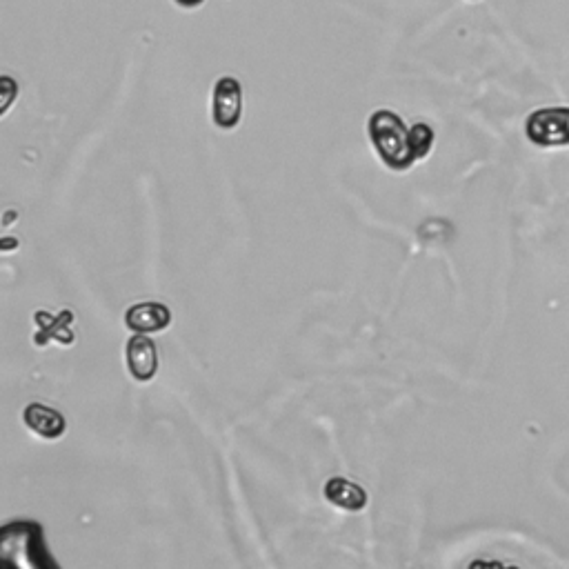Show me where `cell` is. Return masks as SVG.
<instances>
[{"mask_svg":"<svg viewBox=\"0 0 569 569\" xmlns=\"http://www.w3.org/2000/svg\"><path fill=\"white\" fill-rule=\"evenodd\" d=\"M434 129L427 123H416L409 127V143H412V152L416 161H423L434 149Z\"/></svg>","mask_w":569,"mask_h":569,"instance_id":"10","label":"cell"},{"mask_svg":"<svg viewBox=\"0 0 569 569\" xmlns=\"http://www.w3.org/2000/svg\"><path fill=\"white\" fill-rule=\"evenodd\" d=\"M36 323V334H34V345L45 347L47 343H58V345H74L76 336L72 332L74 325V314L72 312H61V314H49V312H36L34 314Z\"/></svg>","mask_w":569,"mask_h":569,"instance_id":"6","label":"cell"},{"mask_svg":"<svg viewBox=\"0 0 569 569\" xmlns=\"http://www.w3.org/2000/svg\"><path fill=\"white\" fill-rule=\"evenodd\" d=\"M525 134L538 147L569 145V107H543L529 114Z\"/></svg>","mask_w":569,"mask_h":569,"instance_id":"3","label":"cell"},{"mask_svg":"<svg viewBox=\"0 0 569 569\" xmlns=\"http://www.w3.org/2000/svg\"><path fill=\"white\" fill-rule=\"evenodd\" d=\"M323 494L329 503L338 509H345V512H363L369 501L361 485L347 481L343 476L329 478L323 487Z\"/></svg>","mask_w":569,"mask_h":569,"instance_id":"9","label":"cell"},{"mask_svg":"<svg viewBox=\"0 0 569 569\" xmlns=\"http://www.w3.org/2000/svg\"><path fill=\"white\" fill-rule=\"evenodd\" d=\"M369 141H372L376 154L392 172H407L416 163V156L409 143V127L403 118L389 112V109H378L367 121Z\"/></svg>","mask_w":569,"mask_h":569,"instance_id":"1","label":"cell"},{"mask_svg":"<svg viewBox=\"0 0 569 569\" xmlns=\"http://www.w3.org/2000/svg\"><path fill=\"white\" fill-rule=\"evenodd\" d=\"M243 116V87L234 76L218 78L212 94V121L218 129H236Z\"/></svg>","mask_w":569,"mask_h":569,"instance_id":"4","label":"cell"},{"mask_svg":"<svg viewBox=\"0 0 569 569\" xmlns=\"http://www.w3.org/2000/svg\"><path fill=\"white\" fill-rule=\"evenodd\" d=\"M23 423L29 432L45 438V441H58L67 432L65 416L43 403H29L23 412Z\"/></svg>","mask_w":569,"mask_h":569,"instance_id":"8","label":"cell"},{"mask_svg":"<svg viewBox=\"0 0 569 569\" xmlns=\"http://www.w3.org/2000/svg\"><path fill=\"white\" fill-rule=\"evenodd\" d=\"M125 325L134 334H156L172 325V312L163 303H136L125 312Z\"/></svg>","mask_w":569,"mask_h":569,"instance_id":"7","label":"cell"},{"mask_svg":"<svg viewBox=\"0 0 569 569\" xmlns=\"http://www.w3.org/2000/svg\"><path fill=\"white\" fill-rule=\"evenodd\" d=\"M0 556L14 567H58L47 554L43 527L34 521H14L0 529Z\"/></svg>","mask_w":569,"mask_h":569,"instance_id":"2","label":"cell"},{"mask_svg":"<svg viewBox=\"0 0 569 569\" xmlns=\"http://www.w3.org/2000/svg\"><path fill=\"white\" fill-rule=\"evenodd\" d=\"M174 3L183 9H196V7H201L205 0H174Z\"/></svg>","mask_w":569,"mask_h":569,"instance_id":"11","label":"cell"},{"mask_svg":"<svg viewBox=\"0 0 569 569\" xmlns=\"http://www.w3.org/2000/svg\"><path fill=\"white\" fill-rule=\"evenodd\" d=\"M127 369L138 383H149L158 374V347L147 334H134L125 345Z\"/></svg>","mask_w":569,"mask_h":569,"instance_id":"5","label":"cell"}]
</instances>
